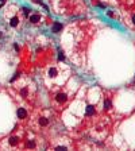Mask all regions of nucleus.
Instances as JSON below:
<instances>
[{
  "label": "nucleus",
  "mask_w": 135,
  "mask_h": 151,
  "mask_svg": "<svg viewBox=\"0 0 135 151\" xmlns=\"http://www.w3.org/2000/svg\"><path fill=\"white\" fill-rule=\"evenodd\" d=\"M1 1H4V0H1Z\"/></svg>",
  "instance_id": "nucleus-15"
},
{
  "label": "nucleus",
  "mask_w": 135,
  "mask_h": 151,
  "mask_svg": "<svg viewBox=\"0 0 135 151\" xmlns=\"http://www.w3.org/2000/svg\"><path fill=\"white\" fill-rule=\"evenodd\" d=\"M27 147H29V149H33V147H35V142H27Z\"/></svg>",
  "instance_id": "nucleus-10"
},
{
  "label": "nucleus",
  "mask_w": 135,
  "mask_h": 151,
  "mask_svg": "<svg viewBox=\"0 0 135 151\" xmlns=\"http://www.w3.org/2000/svg\"><path fill=\"white\" fill-rule=\"evenodd\" d=\"M133 23L135 24V15H134V16H133Z\"/></svg>",
  "instance_id": "nucleus-14"
},
{
  "label": "nucleus",
  "mask_w": 135,
  "mask_h": 151,
  "mask_svg": "<svg viewBox=\"0 0 135 151\" xmlns=\"http://www.w3.org/2000/svg\"><path fill=\"white\" fill-rule=\"evenodd\" d=\"M104 105H105V109H109V108H111V101L105 100V104H104Z\"/></svg>",
  "instance_id": "nucleus-11"
},
{
  "label": "nucleus",
  "mask_w": 135,
  "mask_h": 151,
  "mask_svg": "<svg viewBox=\"0 0 135 151\" xmlns=\"http://www.w3.org/2000/svg\"><path fill=\"white\" fill-rule=\"evenodd\" d=\"M56 150H57V151H65V150H66V147H64V146H58V147H56Z\"/></svg>",
  "instance_id": "nucleus-12"
},
{
  "label": "nucleus",
  "mask_w": 135,
  "mask_h": 151,
  "mask_svg": "<svg viewBox=\"0 0 135 151\" xmlns=\"http://www.w3.org/2000/svg\"><path fill=\"white\" fill-rule=\"evenodd\" d=\"M18 142H19V139H18L16 136H11L10 138V144H11V146H16Z\"/></svg>",
  "instance_id": "nucleus-3"
},
{
  "label": "nucleus",
  "mask_w": 135,
  "mask_h": 151,
  "mask_svg": "<svg viewBox=\"0 0 135 151\" xmlns=\"http://www.w3.org/2000/svg\"><path fill=\"white\" fill-rule=\"evenodd\" d=\"M47 123H49V120L46 119V118H41V119H39V124H41V127L47 125Z\"/></svg>",
  "instance_id": "nucleus-6"
},
{
  "label": "nucleus",
  "mask_w": 135,
  "mask_h": 151,
  "mask_svg": "<svg viewBox=\"0 0 135 151\" xmlns=\"http://www.w3.org/2000/svg\"><path fill=\"white\" fill-rule=\"evenodd\" d=\"M57 73H58V70L56 69V67H51V69L49 70V76H50V77H56Z\"/></svg>",
  "instance_id": "nucleus-5"
},
{
  "label": "nucleus",
  "mask_w": 135,
  "mask_h": 151,
  "mask_svg": "<svg viewBox=\"0 0 135 151\" xmlns=\"http://www.w3.org/2000/svg\"><path fill=\"white\" fill-rule=\"evenodd\" d=\"M23 14L24 15H29V8H23Z\"/></svg>",
  "instance_id": "nucleus-13"
},
{
  "label": "nucleus",
  "mask_w": 135,
  "mask_h": 151,
  "mask_svg": "<svg viewBox=\"0 0 135 151\" xmlns=\"http://www.w3.org/2000/svg\"><path fill=\"white\" fill-rule=\"evenodd\" d=\"M30 20H31V23H38L39 22V15H33V16H30Z\"/></svg>",
  "instance_id": "nucleus-7"
},
{
  "label": "nucleus",
  "mask_w": 135,
  "mask_h": 151,
  "mask_svg": "<svg viewBox=\"0 0 135 151\" xmlns=\"http://www.w3.org/2000/svg\"><path fill=\"white\" fill-rule=\"evenodd\" d=\"M62 30V24H60V23H56L53 26V31L54 32H58V31H61Z\"/></svg>",
  "instance_id": "nucleus-4"
},
{
  "label": "nucleus",
  "mask_w": 135,
  "mask_h": 151,
  "mask_svg": "<svg viewBox=\"0 0 135 151\" xmlns=\"http://www.w3.org/2000/svg\"><path fill=\"white\" fill-rule=\"evenodd\" d=\"M56 100L60 104H62V103H65V101L68 100V96H66L65 93H60V94H57V96H56Z\"/></svg>",
  "instance_id": "nucleus-1"
},
{
  "label": "nucleus",
  "mask_w": 135,
  "mask_h": 151,
  "mask_svg": "<svg viewBox=\"0 0 135 151\" xmlns=\"http://www.w3.org/2000/svg\"><path fill=\"white\" fill-rule=\"evenodd\" d=\"M26 115H27V113H26V111H24L23 108H19V109H18V118H19V119H24V118H26Z\"/></svg>",
  "instance_id": "nucleus-2"
},
{
  "label": "nucleus",
  "mask_w": 135,
  "mask_h": 151,
  "mask_svg": "<svg viewBox=\"0 0 135 151\" xmlns=\"http://www.w3.org/2000/svg\"><path fill=\"white\" fill-rule=\"evenodd\" d=\"M10 24H11L12 27H15V26H16V24H18V18H12V19H11V22H10Z\"/></svg>",
  "instance_id": "nucleus-9"
},
{
  "label": "nucleus",
  "mask_w": 135,
  "mask_h": 151,
  "mask_svg": "<svg viewBox=\"0 0 135 151\" xmlns=\"http://www.w3.org/2000/svg\"><path fill=\"white\" fill-rule=\"evenodd\" d=\"M95 113V108L92 105H88L87 107V115H93Z\"/></svg>",
  "instance_id": "nucleus-8"
}]
</instances>
